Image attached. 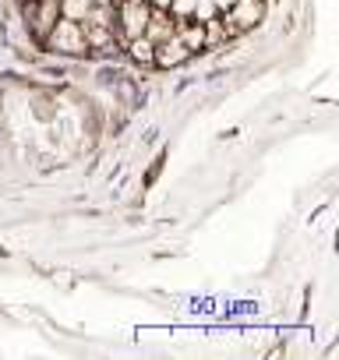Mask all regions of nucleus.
I'll return each instance as SVG.
<instances>
[{
  "label": "nucleus",
  "instance_id": "obj_1",
  "mask_svg": "<svg viewBox=\"0 0 339 360\" xmlns=\"http://www.w3.org/2000/svg\"><path fill=\"white\" fill-rule=\"evenodd\" d=\"M39 43H43L50 53H57V57H71V60L89 57L82 22H71V18H57V22H53V29H50V32H46Z\"/></svg>",
  "mask_w": 339,
  "mask_h": 360
},
{
  "label": "nucleus",
  "instance_id": "obj_2",
  "mask_svg": "<svg viewBox=\"0 0 339 360\" xmlns=\"http://www.w3.org/2000/svg\"><path fill=\"white\" fill-rule=\"evenodd\" d=\"M113 15H117V39H134L145 32V22L152 15L148 0H117L113 4Z\"/></svg>",
  "mask_w": 339,
  "mask_h": 360
},
{
  "label": "nucleus",
  "instance_id": "obj_3",
  "mask_svg": "<svg viewBox=\"0 0 339 360\" xmlns=\"http://www.w3.org/2000/svg\"><path fill=\"white\" fill-rule=\"evenodd\" d=\"M265 18V0H234V4L223 11V22L230 29V36H244L251 29H258Z\"/></svg>",
  "mask_w": 339,
  "mask_h": 360
},
{
  "label": "nucleus",
  "instance_id": "obj_4",
  "mask_svg": "<svg viewBox=\"0 0 339 360\" xmlns=\"http://www.w3.org/2000/svg\"><path fill=\"white\" fill-rule=\"evenodd\" d=\"M22 15H25L29 36H32V39H43V36L53 29V22L60 18V0H29Z\"/></svg>",
  "mask_w": 339,
  "mask_h": 360
},
{
  "label": "nucleus",
  "instance_id": "obj_5",
  "mask_svg": "<svg viewBox=\"0 0 339 360\" xmlns=\"http://www.w3.org/2000/svg\"><path fill=\"white\" fill-rule=\"evenodd\" d=\"M188 60H191V53H188V46H184L177 36H170V39L155 43L152 68H159V71H174V68H184Z\"/></svg>",
  "mask_w": 339,
  "mask_h": 360
},
{
  "label": "nucleus",
  "instance_id": "obj_6",
  "mask_svg": "<svg viewBox=\"0 0 339 360\" xmlns=\"http://www.w3.org/2000/svg\"><path fill=\"white\" fill-rule=\"evenodd\" d=\"M174 36L188 46L191 57H195V53H205V29H202V22H195V18H177Z\"/></svg>",
  "mask_w": 339,
  "mask_h": 360
},
{
  "label": "nucleus",
  "instance_id": "obj_7",
  "mask_svg": "<svg viewBox=\"0 0 339 360\" xmlns=\"http://www.w3.org/2000/svg\"><path fill=\"white\" fill-rule=\"evenodd\" d=\"M174 25H177V18L170 15V11H162V8H152V15H148V22H145V39H152V43H162V39H170L174 36Z\"/></svg>",
  "mask_w": 339,
  "mask_h": 360
},
{
  "label": "nucleus",
  "instance_id": "obj_8",
  "mask_svg": "<svg viewBox=\"0 0 339 360\" xmlns=\"http://www.w3.org/2000/svg\"><path fill=\"white\" fill-rule=\"evenodd\" d=\"M202 29H205V50H219V46H226V43L234 39L230 29H226V22H223V15L202 22Z\"/></svg>",
  "mask_w": 339,
  "mask_h": 360
},
{
  "label": "nucleus",
  "instance_id": "obj_9",
  "mask_svg": "<svg viewBox=\"0 0 339 360\" xmlns=\"http://www.w3.org/2000/svg\"><path fill=\"white\" fill-rule=\"evenodd\" d=\"M124 50H127L131 64H138V68H152V53H155V43H152V39L134 36V39H127V43H124Z\"/></svg>",
  "mask_w": 339,
  "mask_h": 360
},
{
  "label": "nucleus",
  "instance_id": "obj_10",
  "mask_svg": "<svg viewBox=\"0 0 339 360\" xmlns=\"http://www.w3.org/2000/svg\"><path fill=\"white\" fill-rule=\"evenodd\" d=\"M92 8V0H60V18H71V22H82Z\"/></svg>",
  "mask_w": 339,
  "mask_h": 360
},
{
  "label": "nucleus",
  "instance_id": "obj_11",
  "mask_svg": "<svg viewBox=\"0 0 339 360\" xmlns=\"http://www.w3.org/2000/svg\"><path fill=\"white\" fill-rule=\"evenodd\" d=\"M195 4H198V0H170V15H174V18H191L195 15Z\"/></svg>",
  "mask_w": 339,
  "mask_h": 360
},
{
  "label": "nucleus",
  "instance_id": "obj_12",
  "mask_svg": "<svg viewBox=\"0 0 339 360\" xmlns=\"http://www.w3.org/2000/svg\"><path fill=\"white\" fill-rule=\"evenodd\" d=\"M212 4H216V11H219V15H223V11H226V8H230V4H234V0H212Z\"/></svg>",
  "mask_w": 339,
  "mask_h": 360
},
{
  "label": "nucleus",
  "instance_id": "obj_13",
  "mask_svg": "<svg viewBox=\"0 0 339 360\" xmlns=\"http://www.w3.org/2000/svg\"><path fill=\"white\" fill-rule=\"evenodd\" d=\"M148 8H162V11H166V8H170V0H148Z\"/></svg>",
  "mask_w": 339,
  "mask_h": 360
},
{
  "label": "nucleus",
  "instance_id": "obj_14",
  "mask_svg": "<svg viewBox=\"0 0 339 360\" xmlns=\"http://www.w3.org/2000/svg\"><path fill=\"white\" fill-rule=\"evenodd\" d=\"M92 4H117V0H92Z\"/></svg>",
  "mask_w": 339,
  "mask_h": 360
},
{
  "label": "nucleus",
  "instance_id": "obj_15",
  "mask_svg": "<svg viewBox=\"0 0 339 360\" xmlns=\"http://www.w3.org/2000/svg\"><path fill=\"white\" fill-rule=\"evenodd\" d=\"M265 4H269V0H265Z\"/></svg>",
  "mask_w": 339,
  "mask_h": 360
}]
</instances>
